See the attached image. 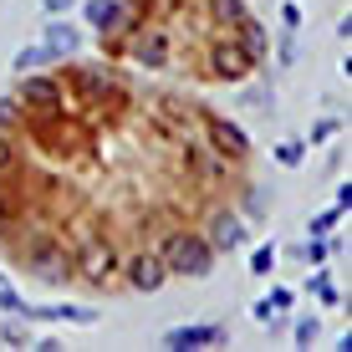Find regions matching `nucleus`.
Segmentation results:
<instances>
[{
	"label": "nucleus",
	"mask_w": 352,
	"mask_h": 352,
	"mask_svg": "<svg viewBox=\"0 0 352 352\" xmlns=\"http://www.w3.org/2000/svg\"><path fill=\"white\" fill-rule=\"evenodd\" d=\"M118 271H123V281H128L133 291H143V296H148V291H159V286L168 281L164 261H159V256H148V250H138V256H128L123 265H118Z\"/></svg>",
	"instance_id": "obj_9"
},
{
	"label": "nucleus",
	"mask_w": 352,
	"mask_h": 352,
	"mask_svg": "<svg viewBox=\"0 0 352 352\" xmlns=\"http://www.w3.org/2000/svg\"><path fill=\"white\" fill-rule=\"evenodd\" d=\"M21 307H26V301H21V291L0 276V311H21Z\"/></svg>",
	"instance_id": "obj_20"
},
{
	"label": "nucleus",
	"mask_w": 352,
	"mask_h": 352,
	"mask_svg": "<svg viewBox=\"0 0 352 352\" xmlns=\"http://www.w3.org/2000/svg\"><path fill=\"white\" fill-rule=\"evenodd\" d=\"M204 240H210L214 250H225V256H230V250L245 245V220H240V214H214V220H210V235H204Z\"/></svg>",
	"instance_id": "obj_10"
},
{
	"label": "nucleus",
	"mask_w": 352,
	"mask_h": 352,
	"mask_svg": "<svg viewBox=\"0 0 352 352\" xmlns=\"http://www.w3.org/2000/svg\"><path fill=\"white\" fill-rule=\"evenodd\" d=\"M301 159H307V148H301V143H296V138H281V143H276V164H286V168H296Z\"/></svg>",
	"instance_id": "obj_17"
},
{
	"label": "nucleus",
	"mask_w": 352,
	"mask_h": 352,
	"mask_svg": "<svg viewBox=\"0 0 352 352\" xmlns=\"http://www.w3.org/2000/svg\"><path fill=\"white\" fill-rule=\"evenodd\" d=\"M214 10H220V16H230V21H250L240 0H214Z\"/></svg>",
	"instance_id": "obj_24"
},
{
	"label": "nucleus",
	"mask_w": 352,
	"mask_h": 352,
	"mask_svg": "<svg viewBox=\"0 0 352 352\" xmlns=\"http://www.w3.org/2000/svg\"><path fill=\"white\" fill-rule=\"evenodd\" d=\"M123 52H128L138 67H168V52H174V46H168V36H164L159 26H138V31L123 41Z\"/></svg>",
	"instance_id": "obj_7"
},
{
	"label": "nucleus",
	"mask_w": 352,
	"mask_h": 352,
	"mask_svg": "<svg viewBox=\"0 0 352 352\" xmlns=\"http://www.w3.org/2000/svg\"><path fill=\"white\" fill-rule=\"evenodd\" d=\"M210 72L220 82H245V77H256V56L240 41H210Z\"/></svg>",
	"instance_id": "obj_4"
},
{
	"label": "nucleus",
	"mask_w": 352,
	"mask_h": 352,
	"mask_svg": "<svg viewBox=\"0 0 352 352\" xmlns=\"http://www.w3.org/2000/svg\"><path fill=\"white\" fill-rule=\"evenodd\" d=\"M21 123V102H10V97H0V133H10Z\"/></svg>",
	"instance_id": "obj_21"
},
{
	"label": "nucleus",
	"mask_w": 352,
	"mask_h": 352,
	"mask_svg": "<svg viewBox=\"0 0 352 352\" xmlns=\"http://www.w3.org/2000/svg\"><path fill=\"white\" fill-rule=\"evenodd\" d=\"M250 317L265 327V322H276V307H271V301H256V307H250Z\"/></svg>",
	"instance_id": "obj_26"
},
{
	"label": "nucleus",
	"mask_w": 352,
	"mask_h": 352,
	"mask_svg": "<svg viewBox=\"0 0 352 352\" xmlns=\"http://www.w3.org/2000/svg\"><path fill=\"white\" fill-rule=\"evenodd\" d=\"M317 332H322L317 317H301V322H296V342H301V347H307V342H317Z\"/></svg>",
	"instance_id": "obj_23"
},
{
	"label": "nucleus",
	"mask_w": 352,
	"mask_h": 352,
	"mask_svg": "<svg viewBox=\"0 0 352 352\" xmlns=\"http://www.w3.org/2000/svg\"><path fill=\"white\" fill-rule=\"evenodd\" d=\"M21 317H41V322H77V327H92L97 311L87 307H21Z\"/></svg>",
	"instance_id": "obj_12"
},
{
	"label": "nucleus",
	"mask_w": 352,
	"mask_h": 352,
	"mask_svg": "<svg viewBox=\"0 0 352 352\" xmlns=\"http://www.w3.org/2000/svg\"><path fill=\"white\" fill-rule=\"evenodd\" d=\"M16 159H21L16 138H10V133H0V174H10V168H16Z\"/></svg>",
	"instance_id": "obj_18"
},
{
	"label": "nucleus",
	"mask_w": 352,
	"mask_h": 352,
	"mask_svg": "<svg viewBox=\"0 0 352 352\" xmlns=\"http://www.w3.org/2000/svg\"><path fill=\"white\" fill-rule=\"evenodd\" d=\"M26 261L36 276H46V281H56V276H72V250L62 245V240H36V245H26Z\"/></svg>",
	"instance_id": "obj_8"
},
{
	"label": "nucleus",
	"mask_w": 352,
	"mask_h": 352,
	"mask_svg": "<svg viewBox=\"0 0 352 352\" xmlns=\"http://www.w3.org/2000/svg\"><path fill=\"white\" fill-rule=\"evenodd\" d=\"M337 210H342V204H337ZM337 210H327V214H317V220H311L307 230H311V235H327V230L337 225Z\"/></svg>",
	"instance_id": "obj_25"
},
{
	"label": "nucleus",
	"mask_w": 352,
	"mask_h": 352,
	"mask_svg": "<svg viewBox=\"0 0 352 352\" xmlns=\"http://www.w3.org/2000/svg\"><path fill=\"white\" fill-rule=\"evenodd\" d=\"M301 261H311V265H322V261H327V245H322V235H311L307 245H301Z\"/></svg>",
	"instance_id": "obj_22"
},
{
	"label": "nucleus",
	"mask_w": 352,
	"mask_h": 352,
	"mask_svg": "<svg viewBox=\"0 0 352 352\" xmlns=\"http://www.w3.org/2000/svg\"><path fill=\"white\" fill-rule=\"evenodd\" d=\"M214 256H220V250H214L204 235H194V230H168V240L159 250L164 271L168 276H189V281H204V276L214 271Z\"/></svg>",
	"instance_id": "obj_2"
},
{
	"label": "nucleus",
	"mask_w": 352,
	"mask_h": 352,
	"mask_svg": "<svg viewBox=\"0 0 352 352\" xmlns=\"http://www.w3.org/2000/svg\"><path fill=\"white\" fill-rule=\"evenodd\" d=\"M164 342H168V347H214V342H225V327H214V322L174 327V332H168Z\"/></svg>",
	"instance_id": "obj_11"
},
{
	"label": "nucleus",
	"mask_w": 352,
	"mask_h": 352,
	"mask_svg": "<svg viewBox=\"0 0 352 352\" xmlns=\"http://www.w3.org/2000/svg\"><path fill=\"white\" fill-rule=\"evenodd\" d=\"M72 265H82V281H92V286H107L118 276V265H123V256H118L107 240H87L82 245V256L72 261Z\"/></svg>",
	"instance_id": "obj_6"
},
{
	"label": "nucleus",
	"mask_w": 352,
	"mask_h": 352,
	"mask_svg": "<svg viewBox=\"0 0 352 352\" xmlns=\"http://www.w3.org/2000/svg\"><path fill=\"white\" fill-rule=\"evenodd\" d=\"M0 342H6V347H31V327H26L21 311H10V322L0 327Z\"/></svg>",
	"instance_id": "obj_16"
},
{
	"label": "nucleus",
	"mask_w": 352,
	"mask_h": 352,
	"mask_svg": "<svg viewBox=\"0 0 352 352\" xmlns=\"http://www.w3.org/2000/svg\"><path fill=\"white\" fill-rule=\"evenodd\" d=\"M271 265H276V245H261L250 256V276H271Z\"/></svg>",
	"instance_id": "obj_19"
},
{
	"label": "nucleus",
	"mask_w": 352,
	"mask_h": 352,
	"mask_svg": "<svg viewBox=\"0 0 352 352\" xmlns=\"http://www.w3.org/2000/svg\"><path fill=\"white\" fill-rule=\"evenodd\" d=\"M26 133L36 138V148L52 153V159H82L87 153V128L56 107V113H26Z\"/></svg>",
	"instance_id": "obj_1"
},
{
	"label": "nucleus",
	"mask_w": 352,
	"mask_h": 352,
	"mask_svg": "<svg viewBox=\"0 0 352 352\" xmlns=\"http://www.w3.org/2000/svg\"><path fill=\"white\" fill-rule=\"evenodd\" d=\"M281 21H286V31H296V26H301V10H296V6H286V10H281Z\"/></svg>",
	"instance_id": "obj_28"
},
{
	"label": "nucleus",
	"mask_w": 352,
	"mask_h": 352,
	"mask_svg": "<svg viewBox=\"0 0 352 352\" xmlns=\"http://www.w3.org/2000/svg\"><path fill=\"white\" fill-rule=\"evenodd\" d=\"M41 6H46V10H52V16H56V10H67V6H72V0H41Z\"/></svg>",
	"instance_id": "obj_30"
},
{
	"label": "nucleus",
	"mask_w": 352,
	"mask_h": 352,
	"mask_svg": "<svg viewBox=\"0 0 352 352\" xmlns=\"http://www.w3.org/2000/svg\"><path fill=\"white\" fill-rule=\"evenodd\" d=\"M52 62H56L52 46H46V41H31V46H21V52H16V62H10V67H16V77H26V72H46Z\"/></svg>",
	"instance_id": "obj_14"
},
{
	"label": "nucleus",
	"mask_w": 352,
	"mask_h": 352,
	"mask_svg": "<svg viewBox=\"0 0 352 352\" xmlns=\"http://www.w3.org/2000/svg\"><path fill=\"white\" fill-rule=\"evenodd\" d=\"M245 214H250V220H261V214H265V194H250V199H245Z\"/></svg>",
	"instance_id": "obj_27"
},
{
	"label": "nucleus",
	"mask_w": 352,
	"mask_h": 352,
	"mask_svg": "<svg viewBox=\"0 0 352 352\" xmlns=\"http://www.w3.org/2000/svg\"><path fill=\"white\" fill-rule=\"evenodd\" d=\"M41 41L46 46H52V56H56V62H62V56H77V31H72L67 26V21H46V36H41Z\"/></svg>",
	"instance_id": "obj_13"
},
{
	"label": "nucleus",
	"mask_w": 352,
	"mask_h": 352,
	"mask_svg": "<svg viewBox=\"0 0 352 352\" xmlns=\"http://www.w3.org/2000/svg\"><path fill=\"white\" fill-rule=\"evenodd\" d=\"M240 46H245V52H250V56L261 62V56L271 52V36H265V31L256 26V21H240Z\"/></svg>",
	"instance_id": "obj_15"
},
{
	"label": "nucleus",
	"mask_w": 352,
	"mask_h": 352,
	"mask_svg": "<svg viewBox=\"0 0 352 352\" xmlns=\"http://www.w3.org/2000/svg\"><path fill=\"white\" fill-rule=\"evenodd\" d=\"M199 123H204V148H214L220 159L240 164V159L250 153V138H245V133H240L235 123H225V118H214V113H204Z\"/></svg>",
	"instance_id": "obj_5"
},
{
	"label": "nucleus",
	"mask_w": 352,
	"mask_h": 352,
	"mask_svg": "<svg viewBox=\"0 0 352 352\" xmlns=\"http://www.w3.org/2000/svg\"><path fill=\"white\" fill-rule=\"evenodd\" d=\"M16 102L26 107V113H56V107H67V87L56 77H41V72H26L21 77V92Z\"/></svg>",
	"instance_id": "obj_3"
},
{
	"label": "nucleus",
	"mask_w": 352,
	"mask_h": 352,
	"mask_svg": "<svg viewBox=\"0 0 352 352\" xmlns=\"http://www.w3.org/2000/svg\"><path fill=\"white\" fill-rule=\"evenodd\" d=\"M10 220V199H6V189H0V225Z\"/></svg>",
	"instance_id": "obj_29"
}]
</instances>
